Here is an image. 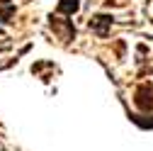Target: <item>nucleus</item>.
<instances>
[{
	"instance_id": "nucleus-8",
	"label": "nucleus",
	"mask_w": 153,
	"mask_h": 151,
	"mask_svg": "<svg viewBox=\"0 0 153 151\" xmlns=\"http://www.w3.org/2000/svg\"><path fill=\"white\" fill-rule=\"evenodd\" d=\"M0 34H3V29H0Z\"/></svg>"
},
{
	"instance_id": "nucleus-3",
	"label": "nucleus",
	"mask_w": 153,
	"mask_h": 151,
	"mask_svg": "<svg viewBox=\"0 0 153 151\" xmlns=\"http://www.w3.org/2000/svg\"><path fill=\"white\" fill-rule=\"evenodd\" d=\"M134 102H136V107L143 110V112L153 110V88H151V83H143V85L136 88V93H134Z\"/></svg>"
},
{
	"instance_id": "nucleus-4",
	"label": "nucleus",
	"mask_w": 153,
	"mask_h": 151,
	"mask_svg": "<svg viewBox=\"0 0 153 151\" xmlns=\"http://www.w3.org/2000/svg\"><path fill=\"white\" fill-rule=\"evenodd\" d=\"M78 10H80V0H59V7H56L59 15H73Z\"/></svg>"
},
{
	"instance_id": "nucleus-7",
	"label": "nucleus",
	"mask_w": 153,
	"mask_h": 151,
	"mask_svg": "<svg viewBox=\"0 0 153 151\" xmlns=\"http://www.w3.org/2000/svg\"><path fill=\"white\" fill-rule=\"evenodd\" d=\"M3 5H10V0H0V7H3Z\"/></svg>"
},
{
	"instance_id": "nucleus-5",
	"label": "nucleus",
	"mask_w": 153,
	"mask_h": 151,
	"mask_svg": "<svg viewBox=\"0 0 153 151\" xmlns=\"http://www.w3.org/2000/svg\"><path fill=\"white\" fill-rule=\"evenodd\" d=\"M12 17H15V5H3L0 7V20L3 22H12Z\"/></svg>"
},
{
	"instance_id": "nucleus-6",
	"label": "nucleus",
	"mask_w": 153,
	"mask_h": 151,
	"mask_svg": "<svg viewBox=\"0 0 153 151\" xmlns=\"http://www.w3.org/2000/svg\"><path fill=\"white\" fill-rule=\"evenodd\" d=\"M131 120L136 122L141 129H153V117H151V120H146L143 115H131Z\"/></svg>"
},
{
	"instance_id": "nucleus-1",
	"label": "nucleus",
	"mask_w": 153,
	"mask_h": 151,
	"mask_svg": "<svg viewBox=\"0 0 153 151\" xmlns=\"http://www.w3.org/2000/svg\"><path fill=\"white\" fill-rule=\"evenodd\" d=\"M49 25H51V29L59 34V39H63V42H71L73 37H75V27H73V22L71 20H61V17H49Z\"/></svg>"
},
{
	"instance_id": "nucleus-2",
	"label": "nucleus",
	"mask_w": 153,
	"mask_h": 151,
	"mask_svg": "<svg viewBox=\"0 0 153 151\" xmlns=\"http://www.w3.org/2000/svg\"><path fill=\"white\" fill-rule=\"evenodd\" d=\"M112 22H114V17H112V15H92V17H90V22H88V27H90L95 34H97V37L107 39Z\"/></svg>"
}]
</instances>
